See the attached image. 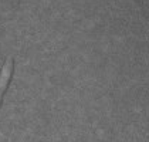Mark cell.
I'll return each instance as SVG.
<instances>
[{
	"instance_id": "obj_1",
	"label": "cell",
	"mask_w": 149,
	"mask_h": 142,
	"mask_svg": "<svg viewBox=\"0 0 149 142\" xmlns=\"http://www.w3.org/2000/svg\"><path fill=\"white\" fill-rule=\"evenodd\" d=\"M14 65H16V61L13 57L4 60V63L1 64L0 67V108L4 102V97L6 93L12 84L13 75H14Z\"/></svg>"
}]
</instances>
